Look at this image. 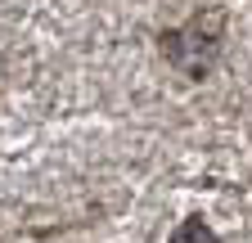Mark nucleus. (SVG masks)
Returning a JSON list of instances; mask_svg holds the SVG:
<instances>
[{
    "label": "nucleus",
    "instance_id": "obj_1",
    "mask_svg": "<svg viewBox=\"0 0 252 243\" xmlns=\"http://www.w3.org/2000/svg\"><path fill=\"white\" fill-rule=\"evenodd\" d=\"M171 243H212V234L203 230V221H189V225H185V230H180Z\"/></svg>",
    "mask_w": 252,
    "mask_h": 243
}]
</instances>
